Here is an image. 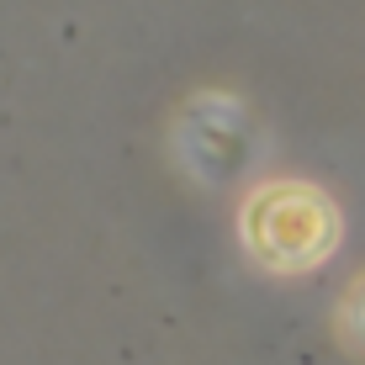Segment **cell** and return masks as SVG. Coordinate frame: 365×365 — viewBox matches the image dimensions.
Returning <instances> with one entry per match:
<instances>
[{
	"label": "cell",
	"instance_id": "6da1fadb",
	"mask_svg": "<svg viewBox=\"0 0 365 365\" xmlns=\"http://www.w3.org/2000/svg\"><path fill=\"white\" fill-rule=\"evenodd\" d=\"M244 238L270 270H307L339 244V217L307 185H265L244 207Z\"/></svg>",
	"mask_w": 365,
	"mask_h": 365
}]
</instances>
